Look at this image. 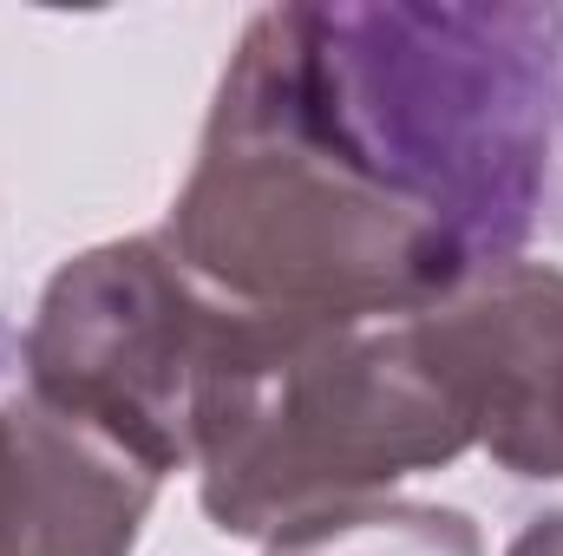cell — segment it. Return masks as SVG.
I'll use <instances>...</instances> for the list:
<instances>
[{"label": "cell", "mask_w": 563, "mask_h": 556, "mask_svg": "<svg viewBox=\"0 0 563 556\" xmlns=\"http://www.w3.org/2000/svg\"><path fill=\"white\" fill-rule=\"evenodd\" d=\"M505 556H563V511H551V518H538L518 544Z\"/></svg>", "instance_id": "52a82bcc"}, {"label": "cell", "mask_w": 563, "mask_h": 556, "mask_svg": "<svg viewBox=\"0 0 563 556\" xmlns=\"http://www.w3.org/2000/svg\"><path fill=\"white\" fill-rule=\"evenodd\" d=\"M263 556H485V537L452 504L374 498L354 511L308 518L263 544Z\"/></svg>", "instance_id": "8992f818"}, {"label": "cell", "mask_w": 563, "mask_h": 556, "mask_svg": "<svg viewBox=\"0 0 563 556\" xmlns=\"http://www.w3.org/2000/svg\"><path fill=\"white\" fill-rule=\"evenodd\" d=\"M413 341L472 445L511 478H563V269L498 263L413 314Z\"/></svg>", "instance_id": "277c9868"}, {"label": "cell", "mask_w": 563, "mask_h": 556, "mask_svg": "<svg viewBox=\"0 0 563 556\" xmlns=\"http://www.w3.org/2000/svg\"><path fill=\"white\" fill-rule=\"evenodd\" d=\"M472 452L413 321H314L223 301L190 413V471L223 537H282Z\"/></svg>", "instance_id": "7a4b0ae2"}, {"label": "cell", "mask_w": 563, "mask_h": 556, "mask_svg": "<svg viewBox=\"0 0 563 556\" xmlns=\"http://www.w3.org/2000/svg\"><path fill=\"white\" fill-rule=\"evenodd\" d=\"M563 125L558 7H263L164 249L256 314L413 321L538 230Z\"/></svg>", "instance_id": "6da1fadb"}, {"label": "cell", "mask_w": 563, "mask_h": 556, "mask_svg": "<svg viewBox=\"0 0 563 556\" xmlns=\"http://www.w3.org/2000/svg\"><path fill=\"white\" fill-rule=\"evenodd\" d=\"M157 478L0 374V556H132Z\"/></svg>", "instance_id": "5b68a950"}, {"label": "cell", "mask_w": 563, "mask_h": 556, "mask_svg": "<svg viewBox=\"0 0 563 556\" xmlns=\"http://www.w3.org/2000/svg\"><path fill=\"white\" fill-rule=\"evenodd\" d=\"M217 327L223 301L164 236H125L59 263L13 360L53 413L99 432L164 485L190 471V413Z\"/></svg>", "instance_id": "3957f363"}]
</instances>
